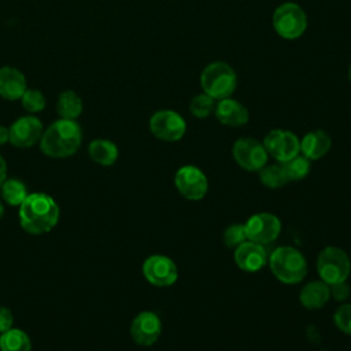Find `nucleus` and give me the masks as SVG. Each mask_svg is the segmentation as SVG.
<instances>
[{"instance_id":"1","label":"nucleus","mask_w":351,"mask_h":351,"mask_svg":"<svg viewBox=\"0 0 351 351\" xmlns=\"http://www.w3.org/2000/svg\"><path fill=\"white\" fill-rule=\"evenodd\" d=\"M60 208L56 200L44 192L29 193L18 207L21 228L33 236L51 232L59 222Z\"/></svg>"},{"instance_id":"2","label":"nucleus","mask_w":351,"mask_h":351,"mask_svg":"<svg viewBox=\"0 0 351 351\" xmlns=\"http://www.w3.org/2000/svg\"><path fill=\"white\" fill-rule=\"evenodd\" d=\"M82 143V130L77 121L59 118L52 122L38 141L41 152L53 159H63L74 155Z\"/></svg>"},{"instance_id":"3","label":"nucleus","mask_w":351,"mask_h":351,"mask_svg":"<svg viewBox=\"0 0 351 351\" xmlns=\"http://www.w3.org/2000/svg\"><path fill=\"white\" fill-rule=\"evenodd\" d=\"M267 263L273 276L282 284H299L307 274V261L304 255L291 245L277 247L269 255Z\"/></svg>"},{"instance_id":"4","label":"nucleus","mask_w":351,"mask_h":351,"mask_svg":"<svg viewBox=\"0 0 351 351\" xmlns=\"http://www.w3.org/2000/svg\"><path fill=\"white\" fill-rule=\"evenodd\" d=\"M202 92L215 100L226 99L233 95L237 86V75L230 64L215 60L208 63L199 77Z\"/></svg>"},{"instance_id":"5","label":"nucleus","mask_w":351,"mask_h":351,"mask_svg":"<svg viewBox=\"0 0 351 351\" xmlns=\"http://www.w3.org/2000/svg\"><path fill=\"white\" fill-rule=\"evenodd\" d=\"M271 25L278 37L296 40L302 37L307 29V15L298 3L285 1L274 10Z\"/></svg>"},{"instance_id":"6","label":"nucleus","mask_w":351,"mask_h":351,"mask_svg":"<svg viewBox=\"0 0 351 351\" xmlns=\"http://www.w3.org/2000/svg\"><path fill=\"white\" fill-rule=\"evenodd\" d=\"M317 271L319 280L328 285L346 281L351 271V261L348 254L335 245L324 248L317 258Z\"/></svg>"},{"instance_id":"7","label":"nucleus","mask_w":351,"mask_h":351,"mask_svg":"<svg viewBox=\"0 0 351 351\" xmlns=\"http://www.w3.org/2000/svg\"><path fill=\"white\" fill-rule=\"evenodd\" d=\"M148 126L158 140L167 143L178 141L186 133V122L184 117L169 108L155 111L148 121Z\"/></svg>"},{"instance_id":"8","label":"nucleus","mask_w":351,"mask_h":351,"mask_svg":"<svg viewBox=\"0 0 351 351\" xmlns=\"http://www.w3.org/2000/svg\"><path fill=\"white\" fill-rule=\"evenodd\" d=\"M234 162L247 171H259L269 159L267 151L262 141L254 137H240L232 145Z\"/></svg>"},{"instance_id":"9","label":"nucleus","mask_w":351,"mask_h":351,"mask_svg":"<svg viewBox=\"0 0 351 351\" xmlns=\"http://www.w3.org/2000/svg\"><path fill=\"white\" fill-rule=\"evenodd\" d=\"M267 155L278 163L287 162L300 154V138L291 130L271 129L263 138Z\"/></svg>"},{"instance_id":"10","label":"nucleus","mask_w":351,"mask_h":351,"mask_svg":"<svg viewBox=\"0 0 351 351\" xmlns=\"http://www.w3.org/2000/svg\"><path fill=\"white\" fill-rule=\"evenodd\" d=\"M174 185L188 200H202L208 191V180L203 170L193 165L181 166L174 174Z\"/></svg>"},{"instance_id":"11","label":"nucleus","mask_w":351,"mask_h":351,"mask_svg":"<svg viewBox=\"0 0 351 351\" xmlns=\"http://www.w3.org/2000/svg\"><path fill=\"white\" fill-rule=\"evenodd\" d=\"M141 270L144 278L155 287H170L178 278L176 262L162 254H154L145 258Z\"/></svg>"},{"instance_id":"12","label":"nucleus","mask_w":351,"mask_h":351,"mask_svg":"<svg viewBox=\"0 0 351 351\" xmlns=\"http://www.w3.org/2000/svg\"><path fill=\"white\" fill-rule=\"evenodd\" d=\"M247 240L269 244L274 241L281 232V221L271 213H256L251 215L244 223Z\"/></svg>"},{"instance_id":"13","label":"nucleus","mask_w":351,"mask_h":351,"mask_svg":"<svg viewBox=\"0 0 351 351\" xmlns=\"http://www.w3.org/2000/svg\"><path fill=\"white\" fill-rule=\"evenodd\" d=\"M162 335V321L154 311L138 313L130 324V337L141 347L154 346Z\"/></svg>"},{"instance_id":"14","label":"nucleus","mask_w":351,"mask_h":351,"mask_svg":"<svg viewBox=\"0 0 351 351\" xmlns=\"http://www.w3.org/2000/svg\"><path fill=\"white\" fill-rule=\"evenodd\" d=\"M8 130H10L8 143H11L16 148H29L40 141L44 128L41 121L32 114V115H23L15 119L8 128Z\"/></svg>"},{"instance_id":"15","label":"nucleus","mask_w":351,"mask_h":351,"mask_svg":"<svg viewBox=\"0 0 351 351\" xmlns=\"http://www.w3.org/2000/svg\"><path fill=\"white\" fill-rule=\"evenodd\" d=\"M233 259L239 269H241L243 271L256 273L267 265L269 255L263 244L245 240L244 243L234 248Z\"/></svg>"},{"instance_id":"16","label":"nucleus","mask_w":351,"mask_h":351,"mask_svg":"<svg viewBox=\"0 0 351 351\" xmlns=\"http://www.w3.org/2000/svg\"><path fill=\"white\" fill-rule=\"evenodd\" d=\"M214 115L219 123L230 128H240L250 119L248 108L232 96L217 100Z\"/></svg>"},{"instance_id":"17","label":"nucleus","mask_w":351,"mask_h":351,"mask_svg":"<svg viewBox=\"0 0 351 351\" xmlns=\"http://www.w3.org/2000/svg\"><path fill=\"white\" fill-rule=\"evenodd\" d=\"M27 89L26 78L21 70L12 66L0 69V96L5 100H19Z\"/></svg>"},{"instance_id":"18","label":"nucleus","mask_w":351,"mask_h":351,"mask_svg":"<svg viewBox=\"0 0 351 351\" xmlns=\"http://www.w3.org/2000/svg\"><path fill=\"white\" fill-rule=\"evenodd\" d=\"M330 147H332V138L322 129L310 130L300 140V154L304 155L311 162L325 156L329 152Z\"/></svg>"},{"instance_id":"19","label":"nucleus","mask_w":351,"mask_h":351,"mask_svg":"<svg viewBox=\"0 0 351 351\" xmlns=\"http://www.w3.org/2000/svg\"><path fill=\"white\" fill-rule=\"evenodd\" d=\"M330 299V287L322 280H313L304 284L299 292V302L308 310L324 307Z\"/></svg>"},{"instance_id":"20","label":"nucleus","mask_w":351,"mask_h":351,"mask_svg":"<svg viewBox=\"0 0 351 351\" xmlns=\"http://www.w3.org/2000/svg\"><path fill=\"white\" fill-rule=\"evenodd\" d=\"M88 154L90 159L101 166H111L117 162L119 151L115 143L107 138H95L89 143Z\"/></svg>"},{"instance_id":"21","label":"nucleus","mask_w":351,"mask_h":351,"mask_svg":"<svg viewBox=\"0 0 351 351\" xmlns=\"http://www.w3.org/2000/svg\"><path fill=\"white\" fill-rule=\"evenodd\" d=\"M84 104L74 90H63L56 101L58 115L63 119H77L82 112Z\"/></svg>"},{"instance_id":"22","label":"nucleus","mask_w":351,"mask_h":351,"mask_svg":"<svg viewBox=\"0 0 351 351\" xmlns=\"http://www.w3.org/2000/svg\"><path fill=\"white\" fill-rule=\"evenodd\" d=\"M0 351H32V340L25 330L11 328L0 333Z\"/></svg>"},{"instance_id":"23","label":"nucleus","mask_w":351,"mask_h":351,"mask_svg":"<svg viewBox=\"0 0 351 351\" xmlns=\"http://www.w3.org/2000/svg\"><path fill=\"white\" fill-rule=\"evenodd\" d=\"M0 195L3 202L10 206L19 207L21 203L27 197V188L23 181L18 178H5V181L0 186Z\"/></svg>"},{"instance_id":"24","label":"nucleus","mask_w":351,"mask_h":351,"mask_svg":"<svg viewBox=\"0 0 351 351\" xmlns=\"http://www.w3.org/2000/svg\"><path fill=\"white\" fill-rule=\"evenodd\" d=\"M258 173H259L261 182L265 186L271 189L281 188L289 181L281 163H271V165L266 163Z\"/></svg>"},{"instance_id":"25","label":"nucleus","mask_w":351,"mask_h":351,"mask_svg":"<svg viewBox=\"0 0 351 351\" xmlns=\"http://www.w3.org/2000/svg\"><path fill=\"white\" fill-rule=\"evenodd\" d=\"M281 165L289 181H299V180H303L310 173L311 160L307 159L304 155L298 154L296 156L291 158L287 162H282Z\"/></svg>"},{"instance_id":"26","label":"nucleus","mask_w":351,"mask_h":351,"mask_svg":"<svg viewBox=\"0 0 351 351\" xmlns=\"http://www.w3.org/2000/svg\"><path fill=\"white\" fill-rule=\"evenodd\" d=\"M217 100L213 99L210 95L200 92L199 95L193 96L191 103H189V111L195 118L203 119L214 114Z\"/></svg>"},{"instance_id":"27","label":"nucleus","mask_w":351,"mask_h":351,"mask_svg":"<svg viewBox=\"0 0 351 351\" xmlns=\"http://www.w3.org/2000/svg\"><path fill=\"white\" fill-rule=\"evenodd\" d=\"M19 100L22 103V107L29 114H36V112L43 111L47 104L45 96L38 89H26Z\"/></svg>"},{"instance_id":"28","label":"nucleus","mask_w":351,"mask_h":351,"mask_svg":"<svg viewBox=\"0 0 351 351\" xmlns=\"http://www.w3.org/2000/svg\"><path fill=\"white\" fill-rule=\"evenodd\" d=\"M222 239H223V243L226 244V247H229V248L239 247L241 243H244L247 240V233H245L244 223H232V225H229L223 230Z\"/></svg>"},{"instance_id":"29","label":"nucleus","mask_w":351,"mask_h":351,"mask_svg":"<svg viewBox=\"0 0 351 351\" xmlns=\"http://www.w3.org/2000/svg\"><path fill=\"white\" fill-rule=\"evenodd\" d=\"M333 321L339 330H341L346 335H351V303L341 304L336 310Z\"/></svg>"},{"instance_id":"30","label":"nucleus","mask_w":351,"mask_h":351,"mask_svg":"<svg viewBox=\"0 0 351 351\" xmlns=\"http://www.w3.org/2000/svg\"><path fill=\"white\" fill-rule=\"evenodd\" d=\"M329 287H330V296L339 302H343L350 296V285L346 281H341Z\"/></svg>"},{"instance_id":"31","label":"nucleus","mask_w":351,"mask_h":351,"mask_svg":"<svg viewBox=\"0 0 351 351\" xmlns=\"http://www.w3.org/2000/svg\"><path fill=\"white\" fill-rule=\"evenodd\" d=\"M12 325H14L12 311L5 306H0V333L11 329Z\"/></svg>"},{"instance_id":"32","label":"nucleus","mask_w":351,"mask_h":351,"mask_svg":"<svg viewBox=\"0 0 351 351\" xmlns=\"http://www.w3.org/2000/svg\"><path fill=\"white\" fill-rule=\"evenodd\" d=\"M5 178H7V163H5V159L0 155V186L5 181Z\"/></svg>"},{"instance_id":"33","label":"nucleus","mask_w":351,"mask_h":351,"mask_svg":"<svg viewBox=\"0 0 351 351\" xmlns=\"http://www.w3.org/2000/svg\"><path fill=\"white\" fill-rule=\"evenodd\" d=\"M8 141H10V130H8V128L0 125V145L5 144Z\"/></svg>"},{"instance_id":"34","label":"nucleus","mask_w":351,"mask_h":351,"mask_svg":"<svg viewBox=\"0 0 351 351\" xmlns=\"http://www.w3.org/2000/svg\"><path fill=\"white\" fill-rule=\"evenodd\" d=\"M3 214H4V206H3V202L0 199V218L3 217Z\"/></svg>"},{"instance_id":"35","label":"nucleus","mask_w":351,"mask_h":351,"mask_svg":"<svg viewBox=\"0 0 351 351\" xmlns=\"http://www.w3.org/2000/svg\"><path fill=\"white\" fill-rule=\"evenodd\" d=\"M348 80H350V82H351V63H350V66H348Z\"/></svg>"}]
</instances>
